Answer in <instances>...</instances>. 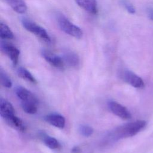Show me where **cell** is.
Returning a JSON list of instances; mask_svg holds the SVG:
<instances>
[{
  "mask_svg": "<svg viewBox=\"0 0 153 153\" xmlns=\"http://www.w3.org/2000/svg\"><path fill=\"white\" fill-rule=\"evenodd\" d=\"M148 15L149 18L153 20V9L152 8H149L148 10Z\"/></svg>",
  "mask_w": 153,
  "mask_h": 153,
  "instance_id": "603a6c76",
  "label": "cell"
},
{
  "mask_svg": "<svg viewBox=\"0 0 153 153\" xmlns=\"http://www.w3.org/2000/svg\"><path fill=\"white\" fill-rule=\"evenodd\" d=\"M22 25L26 30L35 35L42 41L47 44L51 42V37L46 30L35 22L28 19L23 18L22 20Z\"/></svg>",
  "mask_w": 153,
  "mask_h": 153,
  "instance_id": "3957f363",
  "label": "cell"
},
{
  "mask_svg": "<svg viewBox=\"0 0 153 153\" xmlns=\"http://www.w3.org/2000/svg\"><path fill=\"white\" fill-rule=\"evenodd\" d=\"M62 58L64 62L71 67L76 68L79 65V58L78 56L72 51L65 50L63 53Z\"/></svg>",
  "mask_w": 153,
  "mask_h": 153,
  "instance_id": "8fae6325",
  "label": "cell"
},
{
  "mask_svg": "<svg viewBox=\"0 0 153 153\" xmlns=\"http://www.w3.org/2000/svg\"><path fill=\"white\" fill-rule=\"evenodd\" d=\"M37 105L33 102H22L21 103L23 110L29 114H34L37 112Z\"/></svg>",
  "mask_w": 153,
  "mask_h": 153,
  "instance_id": "ac0fdd59",
  "label": "cell"
},
{
  "mask_svg": "<svg viewBox=\"0 0 153 153\" xmlns=\"http://www.w3.org/2000/svg\"><path fill=\"white\" fill-rule=\"evenodd\" d=\"M15 115V110L13 105L7 100L1 97L0 99V115L5 120Z\"/></svg>",
  "mask_w": 153,
  "mask_h": 153,
  "instance_id": "30bf717a",
  "label": "cell"
},
{
  "mask_svg": "<svg viewBox=\"0 0 153 153\" xmlns=\"http://www.w3.org/2000/svg\"><path fill=\"white\" fill-rule=\"evenodd\" d=\"M11 8L19 14H25L27 11V5L24 0H5Z\"/></svg>",
  "mask_w": 153,
  "mask_h": 153,
  "instance_id": "4fadbf2b",
  "label": "cell"
},
{
  "mask_svg": "<svg viewBox=\"0 0 153 153\" xmlns=\"http://www.w3.org/2000/svg\"><path fill=\"white\" fill-rule=\"evenodd\" d=\"M41 54L43 58L53 66L58 69L64 68L65 62L62 57L46 50H43Z\"/></svg>",
  "mask_w": 153,
  "mask_h": 153,
  "instance_id": "52a82bcc",
  "label": "cell"
},
{
  "mask_svg": "<svg viewBox=\"0 0 153 153\" xmlns=\"http://www.w3.org/2000/svg\"><path fill=\"white\" fill-rule=\"evenodd\" d=\"M39 137L45 145L51 149H57L60 147V144L56 139L48 136L44 133H40Z\"/></svg>",
  "mask_w": 153,
  "mask_h": 153,
  "instance_id": "9a60e30c",
  "label": "cell"
},
{
  "mask_svg": "<svg viewBox=\"0 0 153 153\" xmlns=\"http://www.w3.org/2000/svg\"><path fill=\"white\" fill-rule=\"evenodd\" d=\"M110 111L117 117L123 119L128 120L131 117L130 111L124 106L115 101H110L108 103Z\"/></svg>",
  "mask_w": 153,
  "mask_h": 153,
  "instance_id": "8992f818",
  "label": "cell"
},
{
  "mask_svg": "<svg viewBox=\"0 0 153 153\" xmlns=\"http://www.w3.org/2000/svg\"><path fill=\"white\" fill-rule=\"evenodd\" d=\"M14 91L22 102H33L38 104V100L35 96L26 88L22 86H17L14 88Z\"/></svg>",
  "mask_w": 153,
  "mask_h": 153,
  "instance_id": "ba28073f",
  "label": "cell"
},
{
  "mask_svg": "<svg viewBox=\"0 0 153 153\" xmlns=\"http://www.w3.org/2000/svg\"><path fill=\"white\" fill-rule=\"evenodd\" d=\"M123 5L125 7L126 9L127 10V11L130 14H134L135 13V8L133 6L132 4H131L130 2L124 1L123 2Z\"/></svg>",
  "mask_w": 153,
  "mask_h": 153,
  "instance_id": "44dd1931",
  "label": "cell"
},
{
  "mask_svg": "<svg viewBox=\"0 0 153 153\" xmlns=\"http://www.w3.org/2000/svg\"><path fill=\"white\" fill-rule=\"evenodd\" d=\"M0 47L1 51L9 57L13 64L16 65L20 55L19 50L13 45L2 41L1 42Z\"/></svg>",
  "mask_w": 153,
  "mask_h": 153,
  "instance_id": "5b68a950",
  "label": "cell"
},
{
  "mask_svg": "<svg viewBox=\"0 0 153 153\" xmlns=\"http://www.w3.org/2000/svg\"><path fill=\"white\" fill-rule=\"evenodd\" d=\"M4 120L8 125L18 131L23 132L26 130L25 125L22 120L17 117L16 115H14Z\"/></svg>",
  "mask_w": 153,
  "mask_h": 153,
  "instance_id": "5bb4252c",
  "label": "cell"
},
{
  "mask_svg": "<svg viewBox=\"0 0 153 153\" xmlns=\"http://www.w3.org/2000/svg\"><path fill=\"white\" fill-rule=\"evenodd\" d=\"M0 78H1V84L6 87V88H10L12 86V82L8 76L6 74V73L1 69L0 70Z\"/></svg>",
  "mask_w": 153,
  "mask_h": 153,
  "instance_id": "d6986e66",
  "label": "cell"
},
{
  "mask_svg": "<svg viewBox=\"0 0 153 153\" xmlns=\"http://www.w3.org/2000/svg\"><path fill=\"white\" fill-rule=\"evenodd\" d=\"M146 126L145 120H137L121 126L115 129L112 133L113 139L118 140L135 136Z\"/></svg>",
  "mask_w": 153,
  "mask_h": 153,
  "instance_id": "6da1fadb",
  "label": "cell"
},
{
  "mask_svg": "<svg viewBox=\"0 0 153 153\" xmlns=\"http://www.w3.org/2000/svg\"><path fill=\"white\" fill-rule=\"evenodd\" d=\"M77 5L87 13L96 14L98 13L97 4L96 0H75Z\"/></svg>",
  "mask_w": 153,
  "mask_h": 153,
  "instance_id": "9c48e42d",
  "label": "cell"
},
{
  "mask_svg": "<svg viewBox=\"0 0 153 153\" xmlns=\"http://www.w3.org/2000/svg\"><path fill=\"white\" fill-rule=\"evenodd\" d=\"M56 19L58 26L65 33L77 39H79L82 37L83 32L81 28L72 23L63 14L57 13Z\"/></svg>",
  "mask_w": 153,
  "mask_h": 153,
  "instance_id": "7a4b0ae2",
  "label": "cell"
},
{
  "mask_svg": "<svg viewBox=\"0 0 153 153\" xmlns=\"http://www.w3.org/2000/svg\"><path fill=\"white\" fill-rule=\"evenodd\" d=\"M121 77L126 82L135 88H142L145 87L142 79L130 71H123L121 73Z\"/></svg>",
  "mask_w": 153,
  "mask_h": 153,
  "instance_id": "277c9868",
  "label": "cell"
},
{
  "mask_svg": "<svg viewBox=\"0 0 153 153\" xmlns=\"http://www.w3.org/2000/svg\"><path fill=\"white\" fill-rule=\"evenodd\" d=\"M0 37L2 39H12L14 37L10 28L2 22L0 25Z\"/></svg>",
  "mask_w": 153,
  "mask_h": 153,
  "instance_id": "2e32d148",
  "label": "cell"
},
{
  "mask_svg": "<svg viewBox=\"0 0 153 153\" xmlns=\"http://www.w3.org/2000/svg\"><path fill=\"white\" fill-rule=\"evenodd\" d=\"M17 74L20 77L22 78L23 79L27 81H29L33 84H35L37 82L36 79L33 77V76L31 74V73L24 68H22V67L19 68L17 69Z\"/></svg>",
  "mask_w": 153,
  "mask_h": 153,
  "instance_id": "e0dca14e",
  "label": "cell"
},
{
  "mask_svg": "<svg viewBox=\"0 0 153 153\" xmlns=\"http://www.w3.org/2000/svg\"><path fill=\"white\" fill-rule=\"evenodd\" d=\"M78 131L81 135L85 137H89L93 133V128L91 126L85 124L79 126Z\"/></svg>",
  "mask_w": 153,
  "mask_h": 153,
  "instance_id": "ffe728a7",
  "label": "cell"
},
{
  "mask_svg": "<svg viewBox=\"0 0 153 153\" xmlns=\"http://www.w3.org/2000/svg\"><path fill=\"white\" fill-rule=\"evenodd\" d=\"M81 151V148L78 146H74L71 149V152L72 153H80Z\"/></svg>",
  "mask_w": 153,
  "mask_h": 153,
  "instance_id": "7402d4cb",
  "label": "cell"
},
{
  "mask_svg": "<svg viewBox=\"0 0 153 153\" xmlns=\"http://www.w3.org/2000/svg\"><path fill=\"white\" fill-rule=\"evenodd\" d=\"M44 119L50 124L59 128H63L65 126V118L59 114L53 113L48 114L45 117Z\"/></svg>",
  "mask_w": 153,
  "mask_h": 153,
  "instance_id": "7c38bea8",
  "label": "cell"
}]
</instances>
